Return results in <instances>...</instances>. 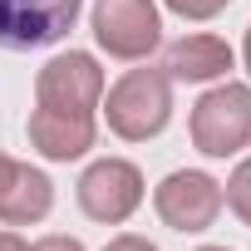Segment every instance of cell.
Here are the masks:
<instances>
[{
    "mask_svg": "<svg viewBox=\"0 0 251 251\" xmlns=\"http://www.w3.org/2000/svg\"><path fill=\"white\" fill-rule=\"evenodd\" d=\"M103 118H108V128L123 143L158 138L168 128V118H173V79L163 69H128V74L108 89Z\"/></svg>",
    "mask_w": 251,
    "mask_h": 251,
    "instance_id": "6da1fadb",
    "label": "cell"
},
{
    "mask_svg": "<svg viewBox=\"0 0 251 251\" xmlns=\"http://www.w3.org/2000/svg\"><path fill=\"white\" fill-rule=\"evenodd\" d=\"M251 138V89L246 84H217L192 103V148L202 158H231Z\"/></svg>",
    "mask_w": 251,
    "mask_h": 251,
    "instance_id": "7a4b0ae2",
    "label": "cell"
},
{
    "mask_svg": "<svg viewBox=\"0 0 251 251\" xmlns=\"http://www.w3.org/2000/svg\"><path fill=\"white\" fill-rule=\"evenodd\" d=\"M94 40L113 59H148L163 40V15L153 0H99L94 15Z\"/></svg>",
    "mask_w": 251,
    "mask_h": 251,
    "instance_id": "3957f363",
    "label": "cell"
},
{
    "mask_svg": "<svg viewBox=\"0 0 251 251\" xmlns=\"http://www.w3.org/2000/svg\"><path fill=\"white\" fill-rule=\"evenodd\" d=\"M79 212L89 222H103V226H118V222H128L143 202V173L128 163V158H99L84 168L79 187Z\"/></svg>",
    "mask_w": 251,
    "mask_h": 251,
    "instance_id": "277c9868",
    "label": "cell"
},
{
    "mask_svg": "<svg viewBox=\"0 0 251 251\" xmlns=\"http://www.w3.org/2000/svg\"><path fill=\"white\" fill-rule=\"evenodd\" d=\"M84 10V0H0V50L59 45Z\"/></svg>",
    "mask_w": 251,
    "mask_h": 251,
    "instance_id": "5b68a950",
    "label": "cell"
},
{
    "mask_svg": "<svg viewBox=\"0 0 251 251\" xmlns=\"http://www.w3.org/2000/svg\"><path fill=\"white\" fill-rule=\"evenodd\" d=\"M103 99V69L94 54L84 50H69V54H54L40 79H35V103L40 108H64V113H94Z\"/></svg>",
    "mask_w": 251,
    "mask_h": 251,
    "instance_id": "8992f818",
    "label": "cell"
},
{
    "mask_svg": "<svg viewBox=\"0 0 251 251\" xmlns=\"http://www.w3.org/2000/svg\"><path fill=\"white\" fill-rule=\"evenodd\" d=\"M153 207H158L163 226H173V231H182V236H187V231H207V226L217 222V212H222V182L207 177V173L177 168V173H168V177L158 182Z\"/></svg>",
    "mask_w": 251,
    "mask_h": 251,
    "instance_id": "52a82bcc",
    "label": "cell"
},
{
    "mask_svg": "<svg viewBox=\"0 0 251 251\" xmlns=\"http://www.w3.org/2000/svg\"><path fill=\"white\" fill-rule=\"evenodd\" d=\"M50 207H54V182L40 168L0 153V222L5 226H30V222H45Z\"/></svg>",
    "mask_w": 251,
    "mask_h": 251,
    "instance_id": "ba28073f",
    "label": "cell"
},
{
    "mask_svg": "<svg viewBox=\"0 0 251 251\" xmlns=\"http://www.w3.org/2000/svg\"><path fill=\"white\" fill-rule=\"evenodd\" d=\"M99 123L94 113H64V108H35L30 113V148L50 163H74L94 148Z\"/></svg>",
    "mask_w": 251,
    "mask_h": 251,
    "instance_id": "9c48e42d",
    "label": "cell"
},
{
    "mask_svg": "<svg viewBox=\"0 0 251 251\" xmlns=\"http://www.w3.org/2000/svg\"><path fill=\"white\" fill-rule=\"evenodd\" d=\"M231 45L217 40V35H182L168 45V59H163V74L168 79H182V84H207V79H222L231 69Z\"/></svg>",
    "mask_w": 251,
    "mask_h": 251,
    "instance_id": "30bf717a",
    "label": "cell"
},
{
    "mask_svg": "<svg viewBox=\"0 0 251 251\" xmlns=\"http://www.w3.org/2000/svg\"><path fill=\"white\" fill-rule=\"evenodd\" d=\"M222 202L251 226V163H236L231 168V177H226V192H222Z\"/></svg>",
    "mask_w": 251,
    "mask_h": 251,
    "instance_id": "8fae6325",
    "label": "cell"
},
{
    "mask_svg": "<svg viewBox=\"0 0 251 251\" xmlns=\"http://www.w3.org/2000/svg\"><path fill=\"white\" fill-rule=\"evenodd\" d=\"M163 5L173 15H182V20H212V15H222L231 5V0H163Z\"/></svg>",
    "mask_w": 251,
    "mask_h": 251,
    "instance_id": "7c38bea8",
    "label": "cell"
},
{
    "mask_svg": "<svg viewBox=\"0 0 251 251\" xmlns=\"http://www.w3.org/2000/svg\"><path fill=\"white\" fill-rule=\"evenodd\" d=\"M30 251H84V241H74V236H59V231H54V236H45V241H35Z\"/></svg>",
    "mask_w": 251,
    "mask_h": 251,
    "instance_id": "4fadbf2b",
    "label": "cell"
},
{
    "mask_svg": "<svg viewBox=\"0 0 251 251\" xmlns=\"http://www.w3.org/2000/svg\"><path fill=\"white\" fill-rule=\"evenodd\" d=\"M103 251H158V246H153L148 236H113Z\"/></svg>",
    "mask_w": 251,
    "mask_h": 251,
    "instance_id": "5bb4252c",
    "label": "cell"
},
{
    "mask_svg": "<svg viewBox=\"0 0 251 251\" xmlns=\"http://www.w3.org/2000/svg\"><path fill=\"white\" fill-rule=\"evenodd\" d=\"M0 251H30V246H25L15 231H0Z\"/></svg>",
    "mask_w": 251,
    "mask_h": 251,
    "instance_id": "9a60e30c",
    "label": "cell"
},
{
    "mask_svg": "<svg viewBox=\"0 0 251 251\" xmlns=\"http://www.w3.org/2000/svg\"><path fill=\"white\" fill-rule=\"evenodd\" d=\"M241 59H246V69H251V25H246V45H241Z\"/></svg>",
    "mask_w": 251,
    "mask_h": 251,
    "instance_id": "2e32d148",
    "label": "cell"
},
{
    "mask_svg": "<svg viewBox=\"0 0 251 251\" xmlns=\"http://www.w3.org/2000/svg\"><path fill=\"white\" fill-rule=\"evenodd\" d=\"M197 251H231V246H197Z\"/></svg>",
    "mask_w": 251,
    "mask_h": 251,
    "instance_id": "e0dca14e",
    "label": "cell"
}]
</instances>
